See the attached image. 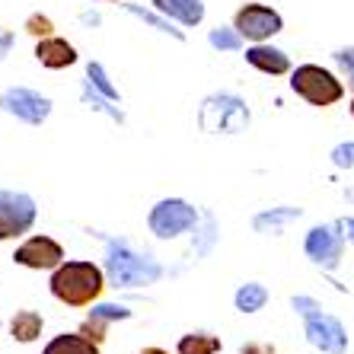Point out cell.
I'll list each match as a JSON object with an SVG mask.
<instances>
[{
	"mask_svg": "<svg viewBox=\"0 0 354 354\" xmlns=\"http://www.w3.org/2000/svg\"><path fill=\"white\" fill-rule=\"evenodd\" d=\"M0 109L10 112V115H17L26 124H41L51 115V99H45L35 90H26V86H13V90H7L0 96Z\"/></svg>",
	"mask_w": 354,
	"mask_h": 354,
	"instance_id": "ba28073f",
	"label": "cell"
},
{
	"mask_svg": "<svg viewBox=\"0 0 354 354\" xmlns=\"http://www.w3.org/2000/svg\"><path fill=\"white\" fill-rule=\"evenodd\" d=\"M35 58H39V64L51 67V71H61V67H71L77 61V48L67 39L45 35V39L35 45Z\"/></svg>",
	"mask_w": 354,
	"mask_h": 354,
	"instance_id": "7c38bea8",
	"label": "cell"
},
{
	"mask_svg": "<svg viewBox=\"0 0 354 354\" xmlns=\"http://www.w3.org/2000/svg\"><path fill=\"white\" fill-rule=\"evenodd\" d=\"M306 338L326 354H348V332L345 326L329 313H310L306 316Z\"/></svg>",
	"mask_w": 354,
	"mask_h": 354,
	"instance_id": "9c48e42d",
	"label": "cell"
},
{
	"mask_svg": "<svg viewBox=\"0 0 354 354\" xmlns=\"http://www.w3.org/2000/svg\"><path fill=\"white\" fill-rule=\"evenodd\" d=\"M338 227H342L345 239H351V243H354V217H345V221H338Z\"/></svg>",
	"mask_w": 354,
	"mask_h": 354,
	"instance_id": "f546056e",
	"label": "cell"
},
{
	"mask_svg": "<svg viewBox=\"0 0 354 354\" xmlns=\"http://www.w3.org/2000/svg\"><path fill=\"white\" fill-rule=\"evenodd\" d=\"M211 45L221 51H236L243 45V35L236 29H211Z\"/></svg>",
	"mask_w": 354,
	"mask_h": 354,
	"instance_id": "ffe728a7",
	"label": "cell"
},
{
	"mask_svg": "<svg viewBox=\"0 0 354 354\" xmlns=\"http://www.w3.org/2000/svg\"><path fill=\"white\" fill-rule=\"evenodd\" d=\"M106 322H112V319H106V316H102V313H99V310H93V313H90V319H86V322H83V335H86V338H93V342H96V345H99V342H102V338H106Z\"/></svg>",
	"mask_w": 354,
	"mask_h": 354,
	"instance_id": "44dd1931",
	"label": "cell"
},
{
	"mask_svg": "<svg viewBox=\"0 0 354 354\" xmlns=\"http://www.w3.org/2000/svg\"><path fill=\"white\" fill-rule=\"evenodd\" d=\"M268 304V290L262 288V284H243V288L236 290V310L239 313H256V310H262V306Z\"/></svg>",
	"mask_w": 354,
	"mask_h": 354,
	"instance_id": "ac0fdd59",
	"label": "cell"
},
{
	"mask_svg": "<svg viewBox=\"0 0 354 354\" xmlns=\"http://www.w3.org/2000/svg\"><path fill=\"white\" fill-rule=\"evenodd\" d=\"M335 61L348 71V77H351L348 83L354 86V48H338V51H335Z\"/></svg>",
	"mask_w": 354,
	"mask_h": 354,
	"instance_id": "484cf974",
	"label": "cell"
},
{
	"mask_svg": "<svg viewBox=\"0 0 354 354\" xmlns=\"http://www.w3.org/2000/svg\"><path fill=\"white\" fill-rule=\"evenodd\" d=\"M294 310H300L304 316H310V313H316V310H319V304H316V300H310V297H294Z\"/></svg>",
	"mask_w": 354,
	"mask_h": 354,
	"instance_id": "83f0119b",
	"label": "cell"
},
{
	"mask_svg": "<svg viewBox=\"0 0 354 354\" xmlns=\"http://www.w3.org/2000/svg\"><path fill=\"white\" fill-rule=\"evenodd\" d=\"M342 249H345V233L338 223L332 227H313L306 233V256L322 268H335L342 262Z\"/></svg>",
	"mask_w": 354,
	"mask_h": 354,
	"instance_id": "30bf717a",
	"label": "cell"
},
{
	"mask_svg": "<svg viewBox=\"0 0 354 354\" xmlns=\"http://www.w3.org/2000/svg\"><path fill=\"white\" fill-rule=\"evenodd\" d=\"M332 163H335L338 169H354V144H338V147L332 150Z\"/></svg>",
	"mask_w": 354,
	"mask_h": 354,
	"instance_id": "603a6c76",
	"label": "cell"
},
{
	"mask_svg": "<svg viewBox=\"0 0 354 354\" xmlns=\"http://www.w3.org/2000/svg\"><path fill=\"white\" fill-rule=\"evenodd\" d=\"M86 74H90V80L96 83V90H102L109 99H112V102H115V99H118V90L112 86V83H109V77H106V71H102V64H90V67H86Z\"/></svg>",
	"mask_w": 354,
	"mask_h": 354,
	"instance_id": "7402d4cb",
	"label": "cell"
},
{
	"mask_svg": "<svg viewBox=\"0 0 354 354\" xmlns=\"http://www.w3.org/2000/svg\"><path fill=\"white\" fill-rule=\"evenodd\" d=\"M128 10H131L134 17H140V19H144V23H150V26H153V29H160V32H173L176 39H182V32H179V29H173V26H169V23H163V19H157V17H153V13H147V10H140V7H128Z\"/></svg>",
	"mask_w": 354,
	"mask_h": 354,
	"instance_id": "cb8c5ba5",
	"label": "cell"
},
{
	"mask_svg": "<svg viewBox=\"0 0 354 354\" xmlns=\"http://www.w3.org/2000/svg\"><path fill=\"white\" fill-rule=\"evenodd\" d=\"M351 115H354V99H351Z\"/></svg>",
	"mask_w": 354,
	"mask_h": 354,
	"instance_id": "1f68e13d",
	"label": "cell"
},
{
	"mask_svg": "<svg viewBox=\"0 0 354 354\" xmlns=\"http://www.w3.org/2000/svg\"><path fill=\"white\" fill-rule=\"evenodd\" d=\"M35 223V201L23 192H0V239H17Z\"/></svg>",
	"mask_w": 354,
	"mask_h": 354,
	"instance_id": "8992f818",
	"label": "cell"
},
{
	"mask_svg": "<svg viewBox=\"0 0 354 354\" xmlns=\"http://www.w3.org/2000/svg\"><path fill=\"white\" fill-rule=\"evenodd\" d=\"M106 272L115 288H140V284H153L163 274V268L150 259L138 256L128 243H109Z\"/></svg>",
	"mask_w": 354,
	"mask_h": 354,
	"instance_id": "7a4b0ae2",
	"label": "cell"
},
{
	"mask_svg": "<svg viewBox=\"0 0 354 354\" xmlns=\"http://www.w3.org/2000/svg\"><path fill=\"white\" fill-rule=\"evenodd\" d=\"M297 217H300V207H274V211H265V214L256 217V230L281 233V227L288 221H297Z\"/></svg>",
	"mask_w": 354,
	"mask_h": 354,
	"instance_id": "d6986e66",
	"label": "cell"
},
{
	"mask_svg": "<svg viewBox=\"0 0 354 354\" xmlns=\"http://www.w3.org/2000/svg\"><path fill=\"white\" fill-rule=\"evenodd\" d=\"M176 351L179 354H217L221 351V338L207 335V332H192V335L179 338Z\"/></svg>",
	"mask_w": 354,
	"mask_h": 354,
	"instance_id": "e0dca14e",
	"label": "cell"
},
{
	"mask_svg": "<svg viewBox=\"0 0 354 354\" xmlns=\"http://www.w3.org/2000/svg\"><path fill=\"white\" fill-rule=\"evenodd\" d=\"M13 262L26 265V268H35V272H48V268H58L64 262V249L51 236H32L26 239L23 246H17Z\"/></svg>",
	"mask_w": 354,
	"mask_h": 354,
	"instance_id": "8fae6325",
	"label": "cell"
},
{
	"mask_svg": "<svg viewBox=\"0 0 354 354\" xmlns=\"http://www.w3.org/2000/svg\"><path fill=\"white\" fill-rule=\"evenodd\" d=\"M147 223L160 239H173V236H179V233L192 230L198 223V214H195V207H192L189 201H182V198H163V201L153 205Z\"/></svg>",
	"mask_w": 354,
	"mask_h": 354,
	"instance_id": "5b68a950",
	"label": "cell"
},
{
	"mask_svg": "<svg viewBox=\"0 0 354 354\" xmlns=\"http://www.w3.org/2000/svg\"><path fill=\"white\" fill-rule=\"evenodd\" d=\"M246 61L256 71H262V74H272V77H281L290 71V58L284 55L281 48H272V45H262V41H256L252 48L246 51Z\"/></svg>",
	"mask_w": 354,
	"mask_h": 354,
	"instance_id": "4fadbf2b",
	"label": "cell"
},
{
	"mask_svg": "<svg viewBox=\"0 0 354 354\" xmlns=\"http://www.w3.org/2000/svg\"><path fill=\"white\" fill-rule=\"evenodd\" d=\"M10 48H13V32H0V61L7 58Z\"/></svg>",
	"mask_w": 354,
	"mask_h": 354,
	"instance_id": "f1b7e54d",
	"label": "cell"
},
{
	"mask_svg": "<svg viewBox=\"0 0 354 354\" xmlns=\"http://www.w3.org/2000/svg\"><path fill=\"white\" fill-rule=\"evenodd\" d=\"M239 354H274V345H265V342H246L239 348Z\"/></svg>",
	"mask_w": 354,
	"mask_h": 354,
	"instance_id": "4316f807",
	"label": "cell"
},
{
	"mask_svg": "<svg viewBox=\"0 0 354 354\" xmlns=\"http://www.w3.org/2000/svg\"><path fill=\"white\" fill-rule=\"evenodd\" d=\"M41 354H99V345L83 332H64V335L51 338Z\"/></svg>",
	"mask_w": 354,
	"mask_h": 354,
	"instance_id": "9a60e30c",
	"label": "cell"
},
{
	"mask_svg": "<svg viewBox=\"0 0 354 354\" xmlns=\"http://www.w3.org/2000/svg\"><path fill=\"white\" fill-rule=\"evenodd\" d=\"M26 32H32V35H51V19L48 17H29L26 19Z\"/></svg>",
	"mask_w": 354,
	"mask_h": 354,
	"instance_id": "d4e9b609",
	"label": "cell"
},
{
	"mask_svg": "<svg viewBox=\"0 0 354 354\" xmlns=\"http://www.w3.org/2000/svg\"><path fill=\"white\" fill-rule=\"evenodd\" d=\"M198 124L207 134H239L249 124V109L233 93H214L198 109Z\"/></svg>",
	"mask_w": 354,
	"mask_h": 354,
	"instance_id": "3957f363",
	"label": "cell"
},
{
	"mask_svg": "<svg viewBox=\"0 0 354 354\" xmlns=\"http://www.w3.org/2000/svg\"><path fill=\"white\" fill-rule=\"evenodd\" d=\"M10 332H13V338H17L19 345H29V342H35L41 335V316L35 310H19L10 319Z\"/></svg>",
	"mask_w": 354,
	"mask_h": 354,
	"instance_id": "2e32d148",
	"label": "cell"
},
{
	"mask_svg": "<svg viewBox=\"0 0 354 354\" xmlns=\"http://www.w3.org/2000/svg\"><path fill=\"white\" fill-rule=\"evenodd\" d=\"M233 29L249 41H265L284 29V19H281L278 10L265 7V3H246V7H239L236 19H233Z\"/></svg>",
	"mask_w": 354,
	"mask_h": 354,
	"instance_id": "52a82bcc",
	"label": "cell"
},
{
	"mask_svg": "<svg viewBox=\"0 0 354 354\" xmlns=\"http://www.w3.org/2000/svg\"><path fill=\"white\" fill-rule=\"evenodd\" d=\"M140 354H169V351H163V348H144Z\"/></svg>",
	"mask_w": 354,
	"mask_h": 354,
	"instance_id": "4dcf8cb0",
	"label": "cell"
},
{
	"mask_svg": "<svg viewBox=\"0 0 354 354\" xmlns=\"http://www.w3.org/2000/svg\"><path fill=\"white\" fill-rule=\"evenodd\" d=\"M102 272L93 262H61L51 274V294L67 306H86L102 294Z\"/></svg>",
	"mask_w": 354,
	"mask_h": 354,
	"instance_id": "6da1fadb",
	"label": "cell"
},
{
	"mask_svg": "<svg viewBox=\"0 0 354 354\" xmlns=\"http://www.w3.org/2000/svg\"><path fill=\"white\" fill-rule=\"evenodd\" d=\"M153 7L166 13L169 19H179L182 26H198L205 19V3L201 0H153Z\"/></svg>",
	"mask_w": 354,
	"mask_h": 354,
	"instance_id": "5bb4252c",
	"label": "cell"
},
{
	"mask_svg": "<svg viewBox=\"0 0 354 354\" xmlns=\"http://www.w3.org/2000/svg\"><path fill=\"white\" fill-rule=\"evenodd\" d=\"M290 90H294L300 99H306L310 106H316V109H329V106H335L338 99L345 96L342 80H338L332 71L319 67V64H300L297 67L294 74H290Z\"/></svg>",
	"mask_w": 354,
	"mask_h": 354,
	"instance_id": "277c9868",
	"label": "cell"
}]
</instances>
